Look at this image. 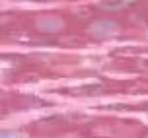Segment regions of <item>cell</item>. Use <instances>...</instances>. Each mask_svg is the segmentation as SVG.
<instances>
[{"label": "cell", "mask_w": 148, "mask_h": 138, "mask_svg": "<svg viewBox=\"0 0 148 138\" xmlns=\"http://www.w3.org/2000/svg\"><path fill=\"white\" fill-rule=\"evenodd\" d=\"M90 31H92V35H96V37H111L119 31V25L113 20H99V22H96L90 27Z\"/></svg>", "instance_id": "1"}, {"label": "cell", "mask_w": 148, "mask_h": 138, "mask_svg": "<svg viewBox=\"0 0 148 138\" xmlns=\"http://www.w3.org/2000/svg\"><path fill=\"white\" fill-rule=\"evenodd\" d=\"M37 27L41 31H59L62 27V22L59 18H41L37 20Z\"/></svg>", "instance_id": "2"}, {"label": "cell", "mask_w": 148, "mask_h": 138, "mask_svg": "<svg viewBox=\"0 0 148 138\" xmlns=\"http://www.w3.org/2000/svg\"><path fill=\"white\" fill-rule=\"evenodd\" d=\"M131 4V0H115V2H99V8L103 10H119V8H125Z\"/></svg>", "instance_id": "3"}, {"label": "cell", "mask_w": 148, "mask_h": 138, "mask_svg": "<svg viewBox=\"0 0 148 138\" xmlns=\"http://www.w3.org/2000/svg\"><path fill=\"white\" fill-rule=\"evenodd\" d=\"M2 138H25V134H8V132H4Z\"/></svg>", "instance_id": "4"}]
</instances>
